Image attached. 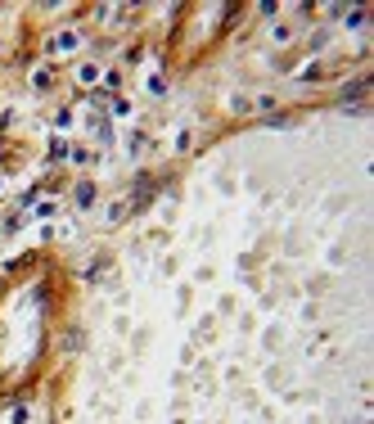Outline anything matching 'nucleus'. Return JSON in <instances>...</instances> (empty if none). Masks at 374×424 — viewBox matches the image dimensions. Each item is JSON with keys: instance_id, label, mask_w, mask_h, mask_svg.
<instances>
[{"instance_id": "nucleus-2", "label": "nucleus", "mask_w": 374, "mask_h": 424, "mask_svg": "<svg viewBox=\"0 0 374 424\" xmlns=\"http://www.w3.org/2000/svg\"><path fill=\"white\" fill-rule=\"evenodd\" d=\"M77 41H82V36H77V32H59V36H54V50H73Z\"/></svg>"}, {"instance_id": "nucleus-3", "label": "nucleus", "mask_w": 374, "mask_h": 424, "mask_svg": "<svg viewBox=\"0 0 374 424\" xmlns=\"http://www.w3.org/2000/svg\"><path fill=\"white\" fill-rule=\"evenodd\" d=\"M77 77H82V82H99V68L95 64H82V68H77Z\"/></svg>"}, {"instance_id": "nucleus-1", "label": "nucleus", "mask_w": 374, "mask_h": 424, "mask_svg": "<svg viewBox=\"0 0 374 424\" xmlns=\"http://www.w3.org/2000/svg\"><path fill=\"white\" fill-rule=\"evenodd\" d=\"M73 199H77V208H90V203H95V185H90V181H82V185L73 190Z\"/></svg>"}]
</instances>
